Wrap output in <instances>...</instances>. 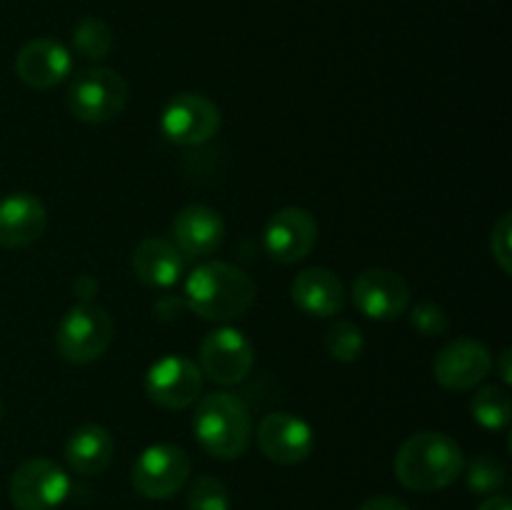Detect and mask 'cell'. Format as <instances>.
<instances>
[{
    "mask_svg": "<svg viewBox=\"0 0 512 510\" xmlns=\"http://www.w3.org/2000/svg\"><path fill=\"white\" fill-rule=\"evenodd\" d=\"M255 283L243 268L223 260L200 263L185 280V305L203 320L228 323L253 308Z\"/></svg>",
    "mask_w": 512,
    "mask_h": 510,
    "instance_id": "6da1fadb",
    "label": "cell"
},
{
    "mask_svg": "<svg viewBox=\"0 0 512 510\" xmlns=\"http://www.w3.org/2000/svg\"><path fill=\"white\" fill-rule=\"evenodd\" d=\"M465 455L458 440L440 430L415 433L395 455V475L413 493H435L463 475Z\"/></svg>",
    "mask_w": 512,
    "mask_h": 510,
    "instance_id": "7a4b0ae2",
    "label": "cell"
},
{
    "mask_svg": "<svg viewBox=\"0 0 512 510\" xmlns=\"http://www.w3.org/2000/svg\"><path fill=\"white\" fill-rule=\"evenodd\" d=\"M193 430L200 448L218 460H235L245 455L253 438L250 410L240 395L215 390L198 400Z\"/></svg>",
    "mask_w": 512,
    "mask_h": 510,
    "instance_id": "3957f363",
    "label": "cell"
},
{
    "mask_svg": "<svg viewBox=\"0 0 512 510\" xmlns=\"http://www.w3.org/2000/svg\"><path fill=\"white\" fill-rule=\"evenodd\" d=\"M113 343V318L95 303H78L63 315L55 333L58 353L68 363L85 365L98 360Z\"/></svg>",
    "mask_w": 512,
    "mask_h": 510,
    "instance_id": "277c9868",
    "label": "cell"
},
{
    "mask_svg": "<svg viewBox=\"0 0 512 510\" xmlns=\"http://www.w3.org/2000/svg\"><path fill=\"white\" fill-rule=\"evenodd\" d=\"M128 105V83L110 68H88L68 88V108L83 123H110Z\"/></svg>",
    "mask_w": 512,
    "mask_h": 510,
    "instance_id": "5b68a950",
    "label": "cell"
},
{
    "mask_svg": "<svg viewBox=\"0 0 512 510\" xmlns=\"http://www.w3.org/2000/svg\"><path fill=\"white\" fill-rule=\"evenodd\" d=\"M190 478V458L180 445L155 443L138 455L133 465L135 493L148 500H168L183 490Z\"/></svg>",
    "mask_w": 512,
    "mask_h": 510,
    "instance_id": "8992f818",
    "label": "cell"
},
{
    "mask_svg": "<svg viewBox=\"0 0 512 510\" xmlns=\"http://www.w3.org/2000/svg\"><path fill=\"white\" fill-rule=\"evenodd\" d=\"M10 503L15 510H55L70 493V478L55 460L30 458L10 475Z\"/></svg>",
    "mask_w": 512,
    "mask_h": 510,
    "instance_id": "52a82bcc",
    "label": "cell"
},
{
    "mask_svg": "<svg viewBox=\"0 0 512 510\" xmlns=\"http://www.w3.org/2000/svg\"><path fill=\"white\" fill-rule=\"evenodd\" d=\"M220 130L218 105L203 93H178L160 113V133L180 148H195Z\"/></svg>",
    "mask_w": 512,
    "mask_h": 510,
    "instance_id": "ba28073f",
    "label": "cell"
},
{
    "mask_svg": "<svg viewBox=\"0 0 512 510\" xmlns=\"http://www.w3.org/2000/svg\"><path fill=\"white\" fill-rule=\"evenodd\" d=\"M145 393L165 410H185L203 395V373L185 355H165L145 373Z\"/></svg>",
    "mask_w": 512,
    "mask_h": 510,
    "instance_id": "9c48e42d",
    "label": "cell"
},
{
    "mask_svg": "<svg viewBox=\"0 0 512 510\" xmlns=\"http://www.w3.org/2000/svg\"><path fill=\"white\" fill-rule=\"evenodd\" d=\"M255 365V348L240 330L218 328L200 345V373L218 385H238Z\"/></svg>",
    "mask_w": 512,
    "mask_h": 510,
    "instance_id": "30bf717a",
    "label": "cell"
},
{
    "mask_svg": "<svg viewBox=\"0 0 512 510\" xmlns=\"http://www.w3.org/2000/svg\"><path fill=\"white\" fill-rule=\"evenodd\" d=\"M255 440H258L260 453L273 463L298 465L313 453L315 430L300 415L278 410L260 420Z\"/></svg>",
    "mask_w": 512,
    "mask_h": 510,
    "instance_id": "8fae6325",
    "label": "cell"
},
{
    "mask_svg": "<svg viewBox=\"0 0 512 510\" xmlns=\"http://www.w3.org/2000/svg\"><path fill=\"white\" fill-rule=\"evenodd\" d=\"M263 243L270 258L278 263H300L318 243V223H315L313 213H308L305 208L288 205L268 220L263 230Z\"/></svg>",
    "mask_w": 512,
    "mask_h": 510,
    "instance_id": "7c38bea8",
    "label": "cell"
},
{
    "mask_svg": "<svg viewBox=\"0 0 512 510\" xmlns=\"http://www.w3.org/2000/svg\"><path fill=\"white\" fill-rule=\"evenodd\" d=\"M493 370V353L480 340L458 338L438 350L433 375L448 390H473Z\"/></svg>",
    "mask_w": 512,
    "mask_h": 510,
    "instance_id": "4fadbf2b",
    "label": "cell"
},
{
    "mask_svg": "<svg viewBox=\"0 0 512 510\" xmlns=\"http://www.w3.org/2000/svg\"><path fill=\"white\" fill-rule=\"evenodd\" d=\"M353 305L365 318L395 320L408 310L410 288L393 270L370 268L355 278Z\"/></svg>",
    "mask_w": 512,
    "mask_h": 510,
    "instance_id": "5bb4252c",
    "label": "cell"
},
{
    "mask_svg": "<svg viewBox=\"0 0 512 510\" xmlns=\"http://www.w3.org/2000/svg\"><path fill=\"white\" fill-rule=\"evenodd\" d=\"M73 70V55L60 40L33 38L15 55V73L28 88L48 90L63 83Z\"/></svg>",
    "mask_w": 512,
    "mask_h": 510,
    "instance_id": "9a60e30c",
    "label": "cell"
},
{
    "mask_svg": "<svg viewBox=\"0 0 512 510\" xmlns=\"http://www.w3.org/2000/svg\"><path fill=\"white\" fill-rule=\"evenodd\" d=\"M173 245L185 258H205L215 253L225 240V220L210 205H185L170 225Z\"/></svg>",
    "mask_w": 512,
    "mask_h": 510,
    "instance_id": "2e32d148",
    "label": "cell"
},
{
    "mask_svg": "<svg viewBox=\"0 0 512 510\" xmlns=\"http://www.w3.org/2000/svg\"><path fill=\"white\" fill-rule=\"evenodd\" d=\"M45 225H48V213L35 195L10 193L0 200V248H28L40 240Z\"/></svg>",
    "mask_w": 512,
    "mask_h": 510,
    "instance_id": "e0dca14e",
    "label": "cell"
},
{
    "mask_svg": "<svg viewBox=\"0 0 512 510\" xmlns=\"http://www.w3.org/2000/svg\"><path fill=\"white\" fill-rule=\"evenodd\" d=\"M290 298L305 315L333 318V315L343 313L348 295H345L343 280L333 270L308 268L295 275V280L290 283Z\"/></svg>",
    "mask_w": 512,
    "mask_h": 510,
    "instance_id": "ac0fdd59",
    "label": "cell"
},
{
    "mask_svg": "<svg viewBox=\"0 0 512 510\" xmlns=\"http://www.w3.org/2000/svg\"><path fill=\"white\" fill-rule=\"evenodd\" d=\"M133 270L150 288H170L185 273V255L168 238H145L133 250Z\"/></svg>",
    "mask_w": 512,
    "mask_h": 510,
    "instance_id": "d6986e66",
    "label": "cell"
},
{
    "mask_svg": "<svg viewBox=\"0 0 512 510\" xmlns=\"http://www.w3.org/2000/svg\"><path fill=\"white\" fill-rule=\"evenodd\" d=\"M115 455V440L108 428L103 425H80L73 430L65 443V460L70 468L85 478H95V475L105 473L108 465L113 463Z\"/></svg>",
    "mask_w": 512,
    "mask_h": 510,
    "instance_id": "ffe728a7",
    "label": "cell"
},
{
    "mask_svg": "<svg viewBox=\"0 0 512 510\" xmlns=\"http://www.w3.org/2000/svg\"><path fill=\"white\" fill-rule=\"evenodd\" d=\"M470 413L478 420L483 428L488 430H503L510 425L512 418V403L508 390L500 385H485L470 400Z\"/></svg>",
    "mask_w": 512,
    "mask_h": 510,
    "instance_id": "44dd1931",
    "label": "cell"
},
{
    "mask_svg": "<svg viewBox=\"0 0 512 510\" xmlns=\"http://www.w3.org/2000/svg\"><path fill=\"white\" fill-rule=\"evenodd\" d=\"M73 48L80 58L85 60H103L108 58L113 48V30L100 18H83L73 28Z\"/></svg>",
    "mask_w": 512,
    "mask_h": 510,
    "instance_id": "7402d4cb",
    "label": "cell"
},
{
    "mask_svg": "<svg viewBox=\"0 0 512 510\" xmlns=\"http://www.w3.org/2000/svg\"><path fill=\"white\" fill-rule=\"evenodd\" d=\"M325 350L338 363H355L365 350L363 330L353 320H335L325 333Z\"/></svg>",
    "mask_w": 512,
    "mask_h": 510,
    "instance_id": "603a6c76",
    "label": "cell"
},
{
    "mask_svg": "<svg viewBox=\"0 0 512 510\" xmlns=\"http://www.w3.org/2000/svg\"><path fill=\"white\" fill-rule=\"evenodd\" d=\"M465 483L478 495H495L508 480V470L493 455H478L470 465H465Z\"/></svg>",
    "mask_w": 512,
    "mask_h": 510,
    "instance_id": "cb8c5ba5",
    "label": "cell"
},
{
    "mask_svg": "<svg viewBox=\"0 0 512 510\" xmlns=\"http://www.w3.org/2000/svg\"><path fill=\"white\" fill-rule=\"evenodd\" d=\"M188 510H230V490L215 475H200L188 490Z\"/></svg>",
    "mask_w": 512,
    "mask_h": 510,
    "instance_id": "d4e9b609",
    "label": "cell"
},
{
    "mask_svg": "<svg viewBox=\"0 0 512 510\" xmlns=\"http://www.w3.org/2000/svg\"><path fill=\"white\" fill-rule=\"evenodd\" d=\"M410 325L425 338H435V335H443L448 330V315L438 303L423 300V303H415L413 310H410Z\"/></svg>",
    "mask_w": 512,
    "mask_h": 510,
    "instance_id": "484cf974",
    "label": "cell"
},
{
    "mask_svg": "<svg viewBox=\"0 0 512 510\" xmlns=\"http://www.w3.org/2000/svg\"><path fill=\"white\" fill-rule=\"evenodd\" d=\"M490 253L505 275L512 273V218L505 213L490 233Z\"/></svg>",
    "mask_w": 512,
    "mask_h": 510,
    "instance_id": "4316f807",
    "label": "cell"
},
{
    "mask_svg": "<svg viewBox=\"0 0 512 510\" xmlns=\"http://www.w3.org/2000/svg\"><path fill=\"white\" fill-rule=\"evenodd\" d=\"M358 510H410L408 503H403L400 498L393 495H375V498L365 500Z\"/></svg>",
    "mask_w": 512,
    "mask_h": 510,
    "instance_id": "83f0119b",
    "label": "cell"
},
{
    "mask_svg": "<svg viewBox=\"0 0 512 510\" xmlns=\"http://www.w3.org/2000/svg\"><path fill=\"white\" fill-rule=\"evenodd\" d=\"M73 293L78 295L80 303H93L95 293H98V283L90 275H78L73 280Z\"/></svg>",
    "mask_w": 512,
    "mask_h": 510,
    "instance_id": "f1b7e54d",
    "label": "cell"
},
{
    "mask_svg": "<svg viewBox=\"0 0 512 510\" xmlns=\"http://www.w3.org/2000/svg\"><path fill=\"white\" fill-rule=\"evenodd\" d=\"M478 510H512V505L510 498H505V495H488V498L478 505Z\"/></svg>",
    "mask_w": 512,
    "mask_h": 510,
    "instance_id": "f546056e",
    "label": "cell"
},
{
    "mask_svg": "<svg viewBox=\"0 0 512 510\" xmlns=\"http://www.w3.org/2000/svg\"><path fill=\"white\" fill-rule=\"evenodd\" d=\"M500 378H503L505 385L512 383V370H510V348H505L500 353Z\"/></svg>",
    "mask_w": 512,
    "mask_h": 510,
    "instance_id": "4dcf8cb0",
    "label": "cell"
},
{
    "mask_svg": "<svg viewBox=\"0 0 512 510\" xmlns=\"http://www.w3.org/2000/svg\"><path fill=\"white\" fill-rule=\"evenodd\" d=\"M0 420H3V403H0Z\"/></svg>",
    "mask_w": 512,
    "mask_h": 510,
    "instance_id": "1f68e13d",
    "label": "cell"
}]
</instances>
